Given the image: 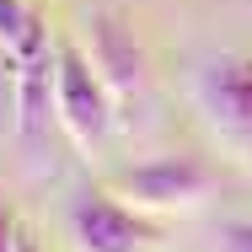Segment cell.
Returning a JSON list of instances; mask_svg holds the SVG:
<instances>
[{
	"label": "cell",
	"mask_w": 252,
	"mask_h": 252,
	"mask_svg": "<svg viewBox=\"0 0 252 252\" xmlns=\"http://www.w3.org/2000/svg\"><path fill=\"white\" fill-rule=\"evenodd\" d=\"M215 183H220V172L193 151H166V156H151V161H140V166H124L107 188L118 193L124 204H134V209H193L215 193Z\"/></svg>",
	"instance_id": "1"
},
{
	"label": "cell",
	"mask_w": 252,
	"mask_h": 252,
	"mask_svg": "<svg viewBox=\"0 0 252 252\" xmlns=\"http://www.w3.org/2000/svg\"><path fill=\"white\" fill-rule=\"evenodd\" d=\"M54 113H59L64 134H70L81 151L102 145L107 129H113V92H107V81L97 75V64L86 59V49H75V43H59Z\"/></svg>",
	"instance_id": "2"
},
{
	"label": "cell",
	"mask_w": 252,
	"mask_h": 252,
	"mask_svg": "<svg viewBox=\"0 0 252 252\" xmlns=\"http://www.w3.org/2000/svg\"><path fill=\"white\" fill-rule=\"evenodd\" d=\"M70 236L81 252H151L161 242L145 209L124 204L113 188H86L70 204Z\"/></svg>",
	"instance_id": "3"
},
{
	"label": "cell",
	"mask_w": 252,
	"mask_h": 252,
	"mask_svg": "<svg viewBox=\"0 0 252 252\" xmlns=\"http://www.w3.org/2000/svg\"><path fill=\"white\" fill-rule=\"evenodd\" d=\"M86 59L107 81L113 102H129L145 86V49H140L134 27L118 11H92V22H86Z\"/></svg>",
	"instance_id": "4"
},
{
	"label": "cell",
	"mask_w": 252,
	"mask_h": 252,
	"mask_svg": "<svg viewBox=\"0 0 252 252\" xmlns=\"http://www.w3.org/2000/svg\"><path fill=\"white\" fill-rule=\"evenodd\" d=\"M193 97L220 134H252V59L225 54V59L204 64L193 81Z\"/></svg>",
	"instance_id": "5"
},
{
	"label": "cell",
	"mask_w": 252,
	"mask_h": 252,
	"mask_svg": "<svg viewBox=\"0 0 252 252\" xmlns=\"http://www.w3.org/2000/svg\"><path fill=\"white\" fill-rule=\"evenodd\" d=\"M43 16L32 11V5H22V0H0V49L16 54L22 43H27V32L38 27Z\"/></svg>",
	"instance_id": "6"
},
{
	"label": "cell",
	"mask_w": 252,
	"mask_h": 252,
	"mask_svg": "<svg viewBox=\"0 0 252 252\" xmlns=\"http://www.w3.org/2000/svg\"><path fill=\"white\" fill-rule=\"evenodd\" d=\"M215 252H252V220L220 225V247H215Z\"/></svg>",
	"instance_id": "7"
},
{
	"label": "cell",
	"mask_w": 252,
	"mask_h": 252,
	"mask_svg": "<svg viewBox=\"0 0 252 252\" xmlns=\"http://www.w3.org/2000/svg\"><path fill=\"white\" fill-rule=\"evenodd\" d=\"M0 252H22V231H16L11 209H0Z\"/></svg>",
	"instance_id": "8"
},
{
	"label": "cell",
	"mask_w": 252,
	"mask_h": 252,
	"mask_svg": "<svg viewBox=\"0 0 252 252\" xmlns=\"http://www.w3.org/2000/svg\"><path fill=\"white\" fill-rule=\"evenodd\" d=\"M22 252H38V247H32V242H27V236H22Z\"/></svg>",
	"instance_id": "9"
}]
</instances>
